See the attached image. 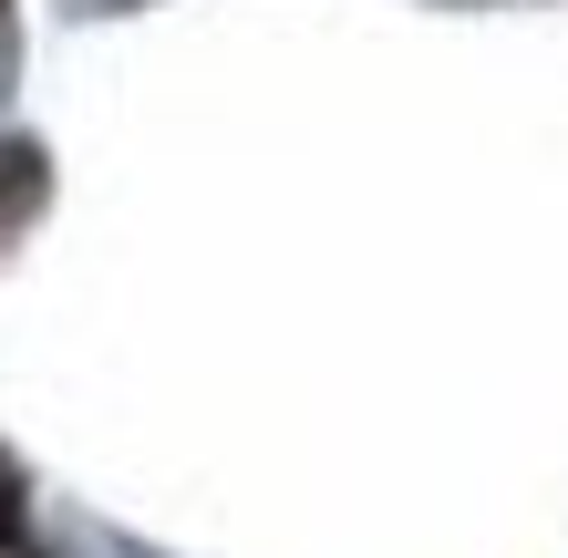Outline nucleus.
Segmentation results:
<instances>
[{
	"label": "nucleus",
	"instance_id": "nucleus-1",
	"mask_svg": "<svg viewBox=\"0 0 568 558\" xmlns=\"http://www.w3.org/2000/svg\"><path fill=\"white\" fill-rule=\"evenodd\" d=\"M42 186H52V155L42 145H0V227H11V217H31V207H42Z\"/></svg>",
	"mask_w": 568,
	"mask_h": 558
},
{
	"label": "nucleus",
	"instance_id": "nucleus-2",
	"mask_svg": "<svg viewBox=\"0 0 568 558\" xmlns=\"http://www.w3.org/2000/svg\"><path fill=\"white\" fill-rule=\"evenodd\" d=\"M0 548L31 558V517H21V476H11V466H0Z\"/></svg>",
	"mask_w": 568,
	"mask_h": 558
}]
</instances>
